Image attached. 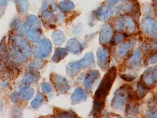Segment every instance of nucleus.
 <instances>
[{
    "label": "nucleus",
    "instance_id": "22",
    "mask_svg": "<svg viewBox=\"0 0 157 118\" xmlns=\"http://www.w3.org/2000/svg\"><path fill=\"white\" fill-rule=\"evenodd\" d=\"M44 97L42 94L39 93L36 97L34 100L33 101L32 104L34 108L39 107L44 102Z\"/></svg>",
    "mask_w": 157,
    "mask_h": 118
},
{
    "label": "nucleus",
    "instance_id": "3",
    "mask_svg": "<svg viewBox=\"0 0 157 118\" xmlns=\"http://www.w3.org/2000/svg\"><path fill=\"white\" fill-rule=\"evenodd\" d=\"M94 63V57L93 53H88L80 60L69 63L67 66V73L71 76H75L81 69L91 66Z\"/></svg>",
    "mask_w": 157,
    "mask_h": 118
},
{
    "label": "nucleus",
    "instance_id": "1",
    "mask_svg": "<svg viewBox=\"0 0 157 118\" xmlns=\"http://www.w3.org/2000/svg\"><path fill=\"white\" fill-rule=\"evenodd\" d=\"M117 70L112 67L104 76L97 89L93 103V113L94 116L100 115L105 104V100L115 80Z\"/></svg>",
    "mask_w": 157,
    "mask_h": 118
},
{
    "label": "nucleus",
    "instance_id": "2",
    "mask_svg": "<svg viewBox=\"0 0 157 118\" xmlns=\"http://www.w3.org/2000/svg\"><path fill=\"white\" fill-rule=\"evenodd\" d=\"M131 97V87L125 85L118 88L115 93L112 100L111 106L115 109H122Z\"/></svg>",
    "mask_w": 157,
    "mask_h": 118
},
{
    "label": "nucleus",
    "instance_id": "5",
    "mask_svg": "<svg viewBox=\"0 0 157 118\" xmlns=\"http://www.w3.org/2000/svg\"><path fill=\"white\" fill-rule=\"evenodd\" d=\"M50 79L57 92L65 93L70 89L68 82L61 75L52 73L50 76Z\"/></svg>",
    "mask_w": 157,
    "mask_h": 118
},
{
    "label": "nucleus",
    "instance_id": "15",
    "mask_svg": "<svg viewBox=\"0 0 157 118\" xmlns=\"http://www.w3.org/2000/svg\"><path fill=\"white\" fill-rule=\"evenodd\" d=\"M132 47V43L131 41H125L123 43L120 45L117 51L118 57L121 59H124L127 57Z\"/></svg>",
    "mask_w": 157,
    "mask_h": 118
},
{
    "label": "nucleus",
    "instance_id": "12",
    "mask_svg": "<svg viewBox=\"0 0 157 118\" xmlns=\"http://www.w3.org/2000/svg\"><path fill=\"white\" fill-rule=\"evenodd\" d=\"M142 61V54L138 50H136L133 54V55L129 59L127 66L129 69L131 70H136L138 68H139L141 66Z\"/></svg>",
    "mask_w": 157,
    "mask_h": 118
},
{
    "label": "nucleus",
    "instance_id": "10",
    "mask_svg": "<svg viewBox=\"0 0 157 118\" xmlns=\"http://www.w3.org/2000/svg\"><path fill=\"white\" fill-rule=\"evenodd\" d=\"M141 81L149 87L153 86L157 81L156 67L147 69L143 74Z\"/></svg>",
    "mask_w": 157,
    "mask_h": 118
},
{
    "label": "nucleus",
    "instance_id": "19",
    "mask_svg": "<svg viewBox=\"0 0 157 118\" xmlns=\"http://www.w3.org/2000/svg\"><path fill=\"white\" fill-rule=\"evenodd\" d=\"M148 90H149V86L146 85L144 82L141 81L138 82L136 93L138 97L140 98L144 97L148 93Z\"/></svg>",
    "mask_w": 157,
    "mask_h": 118
},
{
    "label": "nucleus",
    "instance_id": "14",
    "mask_svg": "<svg viewBox=\"0 0 157 118\" xmlns=\"http://www.w3.org/2000/svg\"><path fill=\"white\" fill-rule=\"evenodd\" d=\"M86 99V94L85 91L81 88H76L71 97L72 103V104H77L81 103Z\"/></svg>",
    "mask_w": 157,
    "mask_h": 118
},
{
    "label": "nucleus",
    "instance_id": "7",
    "mask_svg": "<svg viewBox=\"0 0 157 118\" xmlns=\"http://www.w3.org/2000/svg\"><path fill=\"white\" fill-rule=\"evenodd\" d=\"M52 52V44L50 40L45 39L41 41L35 49V55L38 58H44L50 55Z\"/></svg>",
    "mask_w": 157,
    "mask_h": 118
},
{
    "label": "nucleus",
    "instance_id": "18",
    "mask_svg": "<svg viewBox=\"0 0 157 118\" xmlns=\"http://www.w3.org/2000/svg\"><path fill=\"white\" fill-rule=\"evenodd\" d=\"M52 39L54 43L57 45H60L64 42L65 37L63 32L60 30H56L52 33Z\"/></svg>",
    "mask_w": 157,
    "mask_h": 118
},
{
    "label": "nucleus",
    "instance_id": "25",
    "mask_svg": "<svg viewBox=\"0 0 157 118\" xmlns=\"http://www.w3.org/2000/svg\"><path fill=\"white\" fill-rule=\"evenodd\" d=\"M125 35L124 34H120L117 35L115 37L114 43L116 44H120L123 39L125 38Z\"/></svg>",
    "mask_w": 157,
    "mask_h": 118
},
{
    "label": "nucleus",
    "instance_id": "26",
    "mask_svg": "<svg viewBox=\"0 0 157 118\" xmlns=\"http://www.w3.org/2000/svg\"><path fill=\"white\" fill-rule=\"evenodd\" d=\"M121 78L123 80H124V81H133L135 79V77L134 76H131L130 74H127L122 75Z\"/></svg>",
    "mask_w": 157,
    "mask_h": 118
},
{
    "label": "nucleus",
    "instance_id": "24",
    "mask_svg": "<svg viewBox=\"0 0 157 118\" xmlns=\"http://www.w3.org/2000/svg\"><path fill=\"white\" fill-rule=\"evenodd\" d=\"M42 90L45 93H50L52 90V88L48 83H44L42 85Z\"/></svg>",
    "mask_w": 157,
    "mask_h": 118
},
{
    "label": "nucleus",
    "instance_id": "6",
    "mask_svg": "<svg viewBox=\"0 0 157 118\" xmlns=\"http://www.w3.org/2000/svg\"><path fill=\"white\" fill-rule=\"evenodd\" d=\"M141 27L143 31L152 37H157V24L156 21L150 17H144L141 22Z\"/></svg>",
    "mask_w": 157,
    "mask_h": 118
},
{
    "label": "nucleus",
    "instance_id": "11",
    "mask_svg": "<svg viewBox=\"0 0 157 118\" xmlns=\"http://www.w3.org/2000/svg\"><path fill=\"white\" fill-rule=\"evenodd\" d=\"M100 77V72L97 70H94L86 75L84 79V86L86 90H90L93 85Z\"/></svg>",
    "mask_w": 157,
    "mask_h": 118
},
{
    "label": "nucleus",
    "instance_id": "16",
    "mask_svg": "<svg viewBox=\"0 0 157 118\" xmlns=\"http://www.w3.org/2000/svg\"><path fill=\"white\" fill-rule=\"evenodd\" d=\"M113 15V11L109 9L101 8L96 12V18L101 22L108 20Z\"/></svg>",
    "mask_w": 157,
    "mask_h": 118
},
{
    "label": "nucleus",
    "instance_id": "9",
    "mask_svg": "<svg viewBox=\"0 0 157 118\" xmlns=\"http://www.w3.org/2000/svg\"><path fill=\"white\" fill-rule=\"evenodd\" d=\"M114 36V30L109 24H105L101 30L100 42L101 44H107L112 40Z\"/></svg>",
    "mask_w": 157,
    "mask_h": 118
},
{
    "label": "nucleus",
    "instance_id": "21",
    "mask_svg": "<svg viewBox=\"0 0 157 118\" xmlns=\"http://www.w3.org/2000/svg\"><path fill=\"white\" fill-rule=\"evenodd\" d=\"M56 116L58 118H75L77 115L71 111H61L56 113Z\"/></svg>",
    "mask_w": 157,
    "mask_h": 118
},
{
    "label": "nucleus",
    "instance_id": "27",
    "mask_svg": "<svg viewBox=\"0 0 157 118\" xmlns=\"http://www.w3.org/2000/svg\"><path fill=\"white\" fill-rule=\"evenodd\" d=\"M148 63L150 65H153L157 63V55L155 54L154 56H152L151 57L149 58Z\"/></svg>",
    "mask_w": 157,
    "mask_h": 118
},
{
    "label": "nucleus",
    "instance_id": "20",
    "mask_svg": "<svg viewBox=\"0 0 157 118\" xmlns=\"http://www.w3.org/2000/svg\"><path fill=\"white\" fill-rule=\"evenodd\" d=\"M138 108L135 103H128L127 107V113L128 116H134L138 113Z\"/></svg>",
    "mask_w": 157,
    "mask_h": 118
},
{
    "label": "nucleus",
    "instance_id": "17",
    "mask_svg": "<svg viewBox=\"0 0 157 118\" xmlns=\"http://www.w3.org/2000/svg\"><path fill=\"white\" fill-rule=\"evenodd\" d=\"M68 50L66 49L58 48L54 53L52 60L55 63H58L64 59L68 54Z\"/></svg>",
    "mask_w": 157,
    "mask_h": 118
},
{
    "label": "nucleus",
    "instance_id": "8",
    "mask_svg": "<svg viewBox=\"0 0 157 118\" xmlns=\"http://www.w3.org/2000/svg\"><path fill=\"white\" fill-rule=\"evenodd\" d=\"M97 63L100 68L104 69L109 65L110 61V53L105 47H101L97 53Z\"/></svg>",
    "mask_w": 157,
    "mask_h": 118
},
{
    "label": "nucleus",
    "instance_id": "13",
    "mask_svg": "<svg viewBox=\"0 0 157 118\" xmlns=\"http://www.w3.org/2000/svg\"><path fill=\"white\" fill-rule=\"evenodd\" d=\"M67 49L72 54H79L82 51V46L75 38L70 39L67 43Z\"/></svg>",
    "mask_w": 157,
    "mask_h": 118
},
{
    "label": "nucleus",
    "instance_id": "23",
    "mask_svg": "<svg viewBox=\"0 0 157 118\" xmlns=\"http://www.w3.org/2000/svg\"><path fill=\"white\" fill-rule=\"evenodd\" d=\"M29 38H31L34 41H37L40 38V33L34 30H31L29 31Z\"/></svg>",
    "mask_w": 157,
    "mask_h": 118
},
{
    "label": "nucleus",
    "instance_id": "4",
    "mask_svg": "<svg viewBox=\"0 0 157 118\" xmlns=\"http://www.w3.org/2000/svg\"><path fill=\"white\" fill-rule=\"evenodd\" d=\"M115 29L120 32L132 33L136 29V25L134 20L130 17H120L114 20Z\"/></svg>",
    "mask_w": 157,
    "mask_h": 118
}]
</instances>
